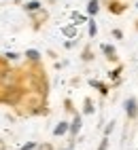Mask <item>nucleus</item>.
<instances>
[{
  "instance_id": "f257e3e1",
  "label": "nucleus",
  "mask_w": 138,
  "mask_h": 150,
  "mask_svg": "<svg viewBox=\"0 0 138 150\" xmlns=\"http://www.w3.org/2000/svg\"><path fill=\"white\" fill-rule=\"evenodd\" d=\"M125 114L130 118H136V114H138V102H136V97H127L125 99Z\"/></svg>"
},
{
  "instance_id": "f03ea898",
  "label": "nucleus",
  "mask_w": 138,
  "mask_h": 150,
  "mask_svg": "<svg viewBox=\"0 0 138 150\" xmlns=\"http://www.w3.org/2000/svg\"><path fill=\"white\" fill-rule=\"evenodd\" d=\"M79 129H81V114H74L72 123H70V133L77 135V133H79Z\"/></svg>"
},
{
  "instance_id": "0eeeda50",
  "label": "nucleus",
  "mask_w": 138,
  "mask_h": 150,
  "mask_svg": "<svg viewBox=\"0 0 138 150\" xmlns=\"http://www.w3.org/2000/svg\"><path fill=\"white\" fill-rule=\"evenodd\" d=\"M26 55H28V59H32V62H36V59H38V51H34V49H32V51H28Z\"/></svg>"
},
{
  "instance_id": "20e7f679",
  "label": "nucleus",
  "mask_w": 138,
  "mask_h": 150,
  "mask_svg": "<svg viewBox=\"0 0 138 150\" xmlns=\"http://www.w3.org/2000/svg\"><path fill=\"white\" fill-rule=\"evenodd\" d=\"M87 13H89V15H96V13H98V0H92V2H89Z\"/></svg>"
},
{
  "instance_id": "6e6552de",
  "label": "nucleus",
  "mask_w": 138,
  "mask_h": 150,
  "mask_svg": "<svg viewBox=\"0 0 138 150\" xmlns=\"http://www.w3.org/2000/svg\"><path fill=\"white\" fill-rule=\"evenodd\" d=\"M96 32H98V28H96V23L92 21V23H89V36H96Z\"/></svg>"
},
{
  "instance_id": "39448f33",
  "label": "nucleus",
  "mask_w": 138,
  "mask_h": 150,
  "mask_svg": "<svg viewBox=\"0 0 138 150\" xmlns=\"http://www.w3.org/2000/svg\"><path fill=\"white\" fill-rule=\"evenodd\" d=\"M38 6H41V2H36V0H34V2H30V4H26V11H36Z\"/></svg>"
},
{
  "instance_id": "7ed1b4c3",
  "label": "nucleus",
  "mask_w": 138,
  "mask_h": 150,
  "mask_svg": "<svg viewBox=\"0 0 138 150\" xmlns=\"http://www.w3.org/2000/svg\"><path fill=\"white\" fill-rule=\"evenodd\" d=\"M66 131H68V123H60V125L53 129V133H55V135H62V133H66Z\"/></svg>"
},
{
  "instance_id": "1a4fd4ad",
  "label": "nucleus",
  "mask_w": 138,
  "mask_h": 150,
  "mask_svg": "<svg viewBox=\"0 0 138 150\" xmlns=\"http://www.w3.org/2000/svg\"><path fill=\"white\" fill-rule=\"evenodd\" d=\"M106 146H108V139L104 137V139H102V144H100V148H98V150H106Z\"/></svg>"
},
{
  "instance_id": "423d86ee",
  "label": "nucleus",
  "mask_w": 138,
  "mask_h": 150,
  "mask_svg": "<svg viewBox=\"0 0 138 150\" xmlns=\"http://www.w3.org/2000/svg\"><path fill=\"white\" fill-rule=\"evenodd\" d=\"M102 49H104V53H106L108 57H115V49H113V47H108V45H104Z\"/></svg>"
}]
</instances>
